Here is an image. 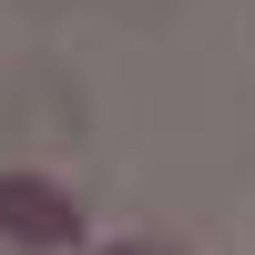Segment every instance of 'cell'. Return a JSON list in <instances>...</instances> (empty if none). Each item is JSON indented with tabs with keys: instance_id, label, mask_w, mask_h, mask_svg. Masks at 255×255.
<instances>
[{
	"instance_id": "1",
	"label": "cell",
	"mask_w": 255,
	"mask_h": 255,
	"mask_svg": "<svg viewBox=\"0 0 255 255\" xmlns=\"http://www.w3.org/2000/svg\"><path fill=\"white\" fill-rule=\"evenodd\" d=\"M0 235L31 255H61V245H82V204L41 174H0Z\"/></svg>"
},
{
	"instance_id": "2",
	"label": "cell",
	"mask_w": 255,
	"mask_h": 255,
	"mask_svg": "<svg viewBox=\"0 0 255 255\" xmlns=\"http://www.w3.org/2000/svg\"><path fill=\"white\" fill-rule=\"evenodd\" d=\"M113 255H184V245H163V235H133V245H113Z\"/></svg>"
}]
</instances>
